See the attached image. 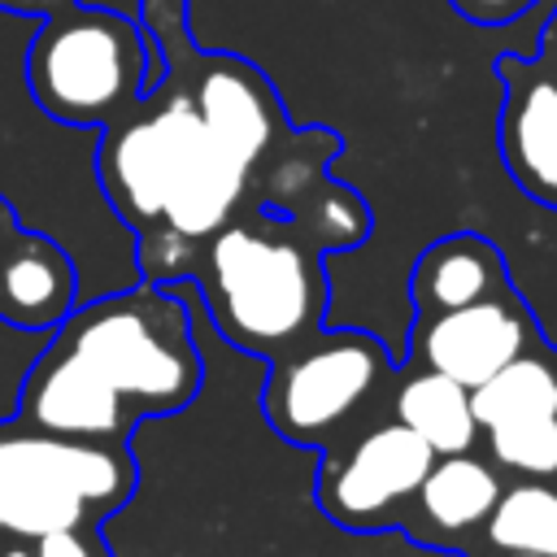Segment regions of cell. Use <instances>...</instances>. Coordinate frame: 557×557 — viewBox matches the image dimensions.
<instances>
[{"label": "cell", "instance_id": "6da1fadb", "mask_svg": "<svg viewBox=\"0 0 557 557\" xmlns=\"http://www.w3.org/2000/svg\"><path fill=\"white\" fill-rule=\"evenodd\" d=\"M96 178L139 239L148 283L187 278L191 257L257 200L252 174L209 135L174 78L100 131Z\"/></svg>", "mask_w": 557, "mask_h": 557}, {"label": "cell", "instance_id": "7a4b0ae2", "mask_svg": "<svg viewBox=\"0 0 557 557\" xmlns=\"http://www.w3.org/2000/svg\"><path fill=\"white\" fill-rule=\"evenodd\" d=\"M366 235L370 209L339 183L309 213H283L252 200L191 257L187 278L226 348L274 361L322 331V252L352 248Z\"/></svg>", "mask_w": 557, "mask_h": 557}, {"label": "cell", "instance_id": "3957f363", "mask_svg": "<svg viewBox=\"0 0 557 557\" xmlns=\"http://www.w3.org/2000/svg\"><path fill=\"white\" fill-rule=\"evenodd\" d=\"M74 352L135 422L187 409L205 387V348L178 283H139L78 300L48 335Z\"/></svg>", "mask_w": 557, "mask_h": 557}, {"label": "cell", "instance_id": "277c9868", "mask_svg": "<svg viewBox=\"0 0 557 557\" xmlns=\"http://www.w3.org/2000/svg\"><path fill=\"white\" fill-rule=\"evenodd\" d=\"M22 70L30 100L78 131H104L165 74L148 22L83 0L35 26Z\"/></svg>", "mask_w": 557, "mask_h": 557}, {"label": "cell", "instance_id": "5b68a950", "mask_svg": "<svg viewBox=\"0 0 557 557\" xmlns=\"http://www.w3.org/2000/svg\"><path fill=\"white\" fill-rule=\"evenodd\" d=\"M135 492V461L113 440H70L0 422V535L100 527Z\"/></svg>", "mask_w": 557, "mask_h": 557}, {"label": "cell", "instance_id": "8992f818", "mask_svg": "<svg viewBox=\"0 0 557 557\" xmlns=\"http://www.w3.org/2000/svg\"><path fill=\"white\" fill-rule=\"evenodd\" d=\"M148 30L165 57V78L187 91L209 135L252 174V191L270 170L296 161L309 148L313 131H296L287 122L278 91L252 61L235 52H196L183 17L148 22Z\"/></svg>", "mask_w": 557, "mask_h": 557}, {"label": "cell", "instance_id": "52a82bcc", "mask_svg": "<svg viewBox=\"0 0 557 557\" xmlns=\"http://www.w3.org/2000/svg\"><path fill=\"white\" fill-rule=\"evenodd\" d=\"M392 352L366 331H318L292 352L265 361L261 413L296 448H331L392 379Z\"/></svg>", "mask_w": 557, "mask_h": 557}, {"label": "cell", "instance_id": "ba28073f", "mask_svg": "<svg viewBox=\"0 0 557 557\" xmlns=\"http://www.w3.org/2000/svg\"><path fill=\"white\" fill-rule=\"evenodd\" d=\"M435 466L426 440H418L405 422L387 418L357 435L335 440L318 453V509L326 522L352 535L400 531L413 496Z\"/></svg>", "mask_w": 557, "mask_h": 557}, {"label": "cell", "instance_id": "9c48e42d", "mask_svg": "<svg viewBox=\"0 0 557 557\" xmlns=\"http://www.w3.org/2000/svg\"><path fill=\"white\" fill-rule=\"evenodd\" d=\"M535 326L518 292L487 296L435 318H413L409 335V361L422 370H440L457 379L461 387L487 383L500 366L527 352Z\"/></svg>", "mask_w": 557, "mask_h": 557}, {"label": "cell", "instance_id": "30bf717a", "mask_svg": "<svg viewBox=\"0 0 557 557\" xmlns=\"http://www.w3.org/2000/svg\"><path fill=\"white\" fill-rule=\"evenodd\" d=\"M496 78L500 161L531 200L557 209V74L544 57H496Z\"/></svg>", "mask_w": 557, "mask_h": 557}, {"label": "cell", "instance_id": "8fae6325", "mask_svg": "<svg viewBox=\"0 0 557 557\" xmlns=\"http://www.w3.org/2000/svg\"><path fill=\"white\" fill-rule=\"evenodd\" d=\"M78 305V270L70 252L22 226L13 205L0 196V322L22 335H48Z\"/></svg>", "mask_w": 557, "mask_h": 557}, {"label": "cell", "instance_id": "7c38bea8", "mask_svg": "<svg viewBox=\"0 0 557 557\" xmlns=\"http://www.w3.org/2000/svg\"><path fill=\"white\" fill-rule=\"evenodd\" d=\"M505 292H513L505 257L492 239L474 231H457L422 248L409 274L413 318H435V313H448V309H461L487 296H505Z\"/></svg>", "mask_w": 557, "mask_h": 557}, {"label": "cell", "instance_id": "4fadbf2b", "mask_svg": "<svg viewBox=\"0 0 557 557\" xmlns=\"http://www.w3.org/2000/svg\"><path fill=\"white\" fill-rule=\"evenodd\" d=\"M500 479L487 461L470 457V453H453V457H435V466L426 470L413 509L422 518L426 531H418V544L444 548L448 535L474 531L492 518L496 500H500Z\"/></svg>", "mask_w": 557, "mask_h": 557}, {"label": "cell", "instance_id": "5bb4252c", "mask_svg": "<svg viewBox=\"0 0 557 557\" xmlns=\"http://www.w3.org/2000/svg\"><path fill=\"white\" fill-rule=\"evenodd\" d=\"M392 418L405 422L418 440L431 444L435 457H453V453H470L479 431L474 405H470V387H461L457 379L440 374V370H422L413 366L396 396H392Z\"/></svg>", "mask_w": 557, "mask_h": 557}, {"label": "cell", "instance_id": "9a60e30c", "mask_svg": "<svg viewBox=\"0 0 557 557\" xmlns=\"http://www.w3.org/2000/svg\"><path fill=\"white\" fill-rule=\"evenodd\" d=\"M470 405L479 418V431L522 418H553L557 413V370L544 357H513L500 366L487 383L470 387Z\"/></svg>", "mask_w": 557, "mask_h": 557}, {"label": "cell", "instance_id": "2e32d148", "mask_svg": "<svg viewBox=\"0 0 557 557\" xmlns=\"http://www.w3.org/2000/svg\"><path fill=\"white\" fill-rule=\"evenodd\" d=\"M487 540L500 553L557 557V492L544 479L505 487L487 518Z\"/></svg>", "mask_w": 557, "mask_h": 557}, {"label": "cell", "instance_id": "e0dca14e", "mask_svg": "<svg viewBox=\"0 0 557 557\" xmlns=\"http://www.w3.org/2000/svg\"><path fill=\"white\" fill-rule=\"evenodd\" d=\"M483 440L496 466L518 470L522 479H557V413L487 426Z\"/></svg>", "mask_w": 557, "mask_h": 557}, {"label": "cell", "instance_id": "ac0fdd59", "mask_svg": "<svg viewBox=\"0 0 557 557\" xmlns=\"http://www.w3.org/2000/svg\"><path fill=\"white\" fill-rule=\"evenodd\" d=\"M35 557H113L104 531L91 527H61V531H44L30 540Z\"/></svg>", "mask_w": 557, "mask_h": 557}, {"label": "cell", "instance_id": "d6986e66", "mask_svg": "<svg viewBox=\"0 0 557 557\" xmlns=\"http://www.w3.org/2000/svg\"><path fill=\"white\" fill-rule=\"evenodd\" d=\"M470 26H509L518 17H527L540 0H448Z\"/></svg>", "mask_w": 557, "mask_h": 557}, {"label": "cell", "instance_id": "ffe728a7", "mask_svg": "<svg viewBox=\"0 0 557 557\" xmlns=\"http://www.w3.org/2000/svg\"><path fill=\"white\" fill-rule=\"evenodd\" d=\"M70 4H78V0H0V9L4 13H17V17H52V13H61V9H70Z\"/></svg>", "mask_w": 557, "mask_h": 557}, {"label": "cell", "instance_id": "44dd1931", "mask_svg": "<svg viewBox=\"0 0 557 557\" xmlns=\"http://www.w3.org/2000/svg\"><path fill=\"white\" fill-rule=\"evenodd\" d=\"M183 4L187 0H144L148 22H157V17H183Z\"/></svg>", "mask_w": 557, "mask_h": 557}, {"label": "cell", "instance_id": "7402d4cb", "mask_svg": "<svg viewBox=\"0 0 557 557\" xmlns=\"http://www.w3.org/2000/svg\"><path fill=\"white\" fill-rule=\"evenodd\" d=\"M544 61L557 65V9H553V17H548V26H544Z\"/></svg>", "mask_w": 557, "mask_h": 557}]
</instances>
